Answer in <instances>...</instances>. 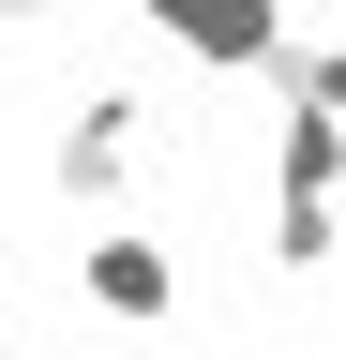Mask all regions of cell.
<instances>
[{
  "mask_svg": "<svg viewBox=\"0 0 346 360\" xmlns=\"http://www.w3.org/2000/svg\"><path fill=\"white\" fill-rule=\"evenodd\" d=\"M75 300L121 315V330H166V315H181V255H166L151 225H91V240H75Z\"/></svg>",
  "mask_w": 346,
  "mask_h": 360,
  "instance_id": "obj_1",
  "label": "cell"
},
{
  "mask_svg": "<svg viewBox=\"0 0 346 360\" xmlns=\"http://www.w3.org/2000/svg\"><path fill=\"white\" fill-rule=\"evenodd\" d=\"M151 45H181V60L211 75H271V45H286V0H136Z\"/></svg>",
  "mask_w": 346,
  "mask_h": 360,
  "instance_id": "obj_2",
  "label": "cell"
},
{
  "mask_svg": "<svg viewBox=\"0 0 346 360\" xmlns=\"http://www.w3.org/2000/svg\"><path fill=\"white\" fill-rule=\"evenodd\" d=\"M136 120H151L136 90H91V105L61 120V195H75V210H106L121 180H136Z\"/></svg>",
  "mask_w": 346,
  "mask_h": 360,
  "instance_id": "obj_3",
  "label": "cell"
},
{
  "mask_svg": "<svg viewBox=\"0 0 346 360\" xmlns=\"http://www.w3.org/2000/svg\"><path fill=\"white\" fill-rule=\"evenodd\" d=\"M271 195H346V120H331V105H286V135H271Z\"/></svg>",
  "mask_w": 346,
  "mask_h": 360,
  "instance_id": "obj_4",
  "label": "cell"
},
{
  "mask_svg": "<svg viewBox=\"0 0 346 360\" xmlns=\"http://www.w3.org/2000/svg\"><path fill=\"white\" fill-rule=\"evenodd\" d=\"M331 255H346V195H271V270L286 285H316Z\"/></svg>",
  "mask_w": 346,
  "mask_h": 360,
  "instance_id": "obj_5",
  "label": "cell"
},
{
  "mask_svg": "<svg viewBox=\"0 0 346 360\" xmlns=\"http://www.w3.org/2000/svg\"><path fill=\"white\" fill-rule=\"evenodd\" d=\"M271 90H286V105H331V120H346V45H301V30H286V45H271Z\"/></svg>",
  "mask_w": 346,
  "mask_h": 360,
  "instance_id": "obj_6",
  "label": "cell"
},
{
  "mask_svg": "<svg viewBox=\"0 0 346 360\" xmlns=\"http://www.w3.org/2000/svg\"><path fill=\"white\" fill-rule=\"evenodd\" d=\"M30 15H46V0H0V30H30Z\"/></svg>",
  "mask_w": 346,
  "mask_h": 360,
  "instance_id": "obj_7",
  "label": "cell"
}]
</instances>
